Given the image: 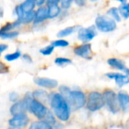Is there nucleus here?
<instances>
[{
	"label": "nucleus",
	"instance_id": "obj_1",
	"mask_svg": "<svg viewBox=\"0 0 129 129\" xmlns=\"http://www.w3.org/2000/svg\"><path fill=\"white\" fill-rule=\"evenodd\" d=\"M49 103L55 116L62 122H67L70 117V106L67 99L60 94L54 92L49 94Z\"/></svg>",
	"mask_w": 129,
	"mask_h": 129
},
{
	"label": "nucleus",
	"instance_id": "obj_2",
	"mask_svg": "<svg viewBox=\"0 0 129 129\" xmlns=\"http://www.w3.org/2000/svg\"><path fill=\"white\" fill-rule=\"evenodd\" d=\"M86 108L91 112H95L105 106L103 94L97 91H92L88 93L86 100Z\"/></svg>",
	"mask_w": 129,
	"mask_h": 129
},
{
	"label": "nucleus",
	"instance_id": "obj_3",
	"mask_svg": "<svg viewBox=\"0 0 129 129\" xmlns=\"http://www.w3.org/2000/svg\"><path fill=\"white\" fill-rule=\"evenodd\" d=\"M66 99L70 107L74 110H77L85 106L87 98L85 93L80 90H71L69 96Z\"/></svg>",
	"mask_w": 129,
	"mask_h": 129
},
{
	"label": "nucleus",
	"instance_id": "obj_4",
	"mask_svg": "<svg viewBox=\"0 0 129 129\" xmlns=\"http://www.w3.org/2000/svg\"><path fill=\"white\" fill-rule=\"evenodd\" d=\"M95 27L102 33H110L114 31L116 27V21L110 17L99 15L95 19Z\"/></svg>",
	"mask_w": 129,
	"mask_h": 129
},
{
	"label": "nucleus",
	"instance_id": "obj_5",
	"mask_svg": "<svg viewBox=\"0 0 129 129\" xmlns=\"http://www.w3.org/2000/svg\"><path fill=\"white\" fill-rule=\"evenodd\" d=\"M103 97L105 102V106H107V109L110 112L113 113H117L120 110V106L118 100V96L116 92L111 89H105L104 91Z\"/></svg>",
	"mask_w": 129,
	"mask_h": 129
},
{
	"label": "nucleus",
	"instance_id": "obj_6",
	"mask_svg": "<svg viewBox=\"0 0 129 129\" xmlns=\"http://www.w3.org/2000/svg\"><path fill=\"white\" fill-rule=\"evenodd\" d=\"M48 108L40 101L33 98L29 104V111L33 113L39 120H42L46 115Z\"/></svg>",
	"mask_w": 129,
	"mask_h": 129
},
{
	"label": "nucleus",
	"instance_id": "obj_7",
	"mask_svg": "<svg viewBox=\"0 0 129 129\" xmlns=\"http://www.w3.org/2000/svg\"><path fill=\"white\" fill-rule=\"evenodd\" d=\"M73 52L76 56L82 57L86 60H91L93 55L91 45L88 42L76 45L73 48Z\"/></svg>",
	"mask_w": 129,
	"mask_h": 129
},
{
	"label": "nucleus",
	"instance_id": "obj_8",
	"mask_svg": "<svg viewBox=\"0 0 129 129\" xmlns=\"http://www.w3.org/2000/svg\"><path fill=\"white\" fill-rule=\"evenodd\" d=\"M97 36V30L95 26H91L86 28H80L78 31V39L84 42H88L91 41Z\"/></svg>",
	"mask_w": 129,
	"mask_h": 129
},
{
	"label": "nucleus",
	"instance_id": "obj_9",
	"mask_svg": "<svg viewBox=\"0 0 129 129\" xmlns=\"http://www.w3.org/2000/svg\"><path fill=\"white\" fill-rule=\"evenodd\" d=\"M29 118L26 113H20L15 116H13L11 119H9L8 124L10 126L24 128L29 124Z\"/></svg>",
	"mask_w": 129,
	"mask_h": 129
},
{
	"label": "nucleus",
	"instance_id": "obj_10",
	"mask_svg": "<svg viewBox=\"0 0 129 129\" xmlns=\"http://www.w3.org/2000/svg\"><path fill=\"white\" fill-rule=\"evenodd\" d=\"M34 82L38 86L48 89H54L58 86L57 80L46 77H36L34 79Z\"/></svg>",
	"mask_w": 129,
	"mask_h": 129
},
{
	"label": "nucleus",
	"instance_id": "obj_11",
	"mask_svg": "<svg viewBox=\"0 0 129 129\" xmlns=\"http://www.w3.org/2000/svg\"><path fill=\"white\" fill-rule=\"evenodd\" d=\"M27 111H29L28 105L23 99L14 103L10 108V113L12 115V116L20 113H26Z\"/></svg>",
	"mask_w": 129,
	"mask_h": 129
},
{
	"label": "nucleus",
	"instance_id": "obj_12",
	"mask_svg": "<svg viewBox=\"0 0 129 129\" xmlns=\"http://www.w3.org/2000/svg\"><path fill=\"white\" fill-rule=\"evenodd\" d=\"M106 76L109 79H114L116 84L119 88H122L129 83V76L127 75H123L119 73H108L106 74Z\"/></svg>",
	"mask_w": 129,
	"mask_h": 129
},
{
	"label": "nucleus",
	"instance_id": "obj_13",
	"mask_svg": "<svg viewBox=\"0 0 129 129\" xmlns=\"http://www.w3.org/2000/svg\"><path fill=\"white\" fill-rule=\"evenodd\" d=\"M48 19V9L47 6H40L36 11L34 23H40Z\"/></svg>",
	"mask_w": 129,
	"mask_h": 129
},
{
	"label": "nucleus",
	"instance_id": "obj_14",
	"mask_svg": "<svg viewBox=\"0 0 129 129\" xmlns=\"http://www.w3.org/2000/svg\"><path fill=\"white\" fill-rule=\"evenodd\" d=\"M120 108L125 111H129V94L124 91H119L117 94Z\"/></svg>",
	"mask_w": 129,
	"mask_h": 129
},
{
	"label": "nucleus",
	"instance_id": "obj_15",
	"mask_svg": "<svg viewBox=\"0 0 129 129\" xmlns=\"http://www.w3.org/2000/svg\"><path fill=\"white\" fill-rule=\"evenodd\" d=\"M107 63L111 67H113L116 70H118L124 71L126 68L125 64L124 63V62L122 60L118 59V58H115V57L109 58L107 60Z\"/></svg>",
	"mask_w": 129,
	"mask_h": 129
},
{
	"label": "nucleus",
	"instance_id": "obj_16",
	"mask_svg": "<svg viewBox=\"0 0 129 129\" xmlns=\"http://www.w3.org/2000/svg\"><path fill=\"white\" fill-rule=\"evenodd\" d=\"M33 98L40 101L43 104L45 102L49 101V94L48 93L42 89H36L33 92Z\"/></svg>",
	"mask_w": 129,
	"mask_h": 129
},
{
	"label": "nucleus",
	"instance_id": "obj_17",
	"mask_svg": "<svg viewBox=\"0 0 129 129\" xmlns=\"http://www.w3.org/2000/svg\"><path fill=\"white\" fill-rule=\"evenodd\" d=\"M80 26H68L63 29H61L60 31L58 32L57 33V37L59 38H63V37H67L71 34H73V33L79 31L80 29Z\"/></svg>",
	"mask_w": 129,
	"mask_h": 129
},
{
	"label": "nucleus",
	"instance_id": "obj_18",
	"mask_svg": "<svg viewBox=\"0 0 129 129\" xmlns=\"http://www.w3.org/2000/svg\"><path fill=\"white\" fill-rule=\"evenodd\" d=\"M28 129H52V125L44 120H38L33 122Z\"/></svg>",
	"mask_w": 129,
	"mask_h": 129
},
{
	"label": "nucleus",
	"instance_id": "obj_19",
	"mask_svg": "<svg viewBox=\"0 0 129 129\" xmlns=\"http://www.w3.org/2000/svg\"><path fill=\"white\" fill-rule=\"evenodd\" d=\"M21 24H22V23L19 20H15L14 22L7 23L6 24H5L0 29V33H5V32H8V31H12L14 29L17 28L18 26H20Z\"/></svg>",
	"mask_w": 129,
	"mask_h": 129
},
{
	"label": "nucleus",
	"instance_id": "obj_20",
	"mask_svg": "<svg viewBox=\"0 0 129 129\" xmlns=\"http://www.w3.org/2000/svg\"><path fill=\"white\" fill-rule=\"evenodd\" d=\"M48 9V19H53L57 17L61 11V8L58 5H53L47 6Z\"/></svg>",
	"mask_w": 129,
	"mask_h": 129
},
{
	"label": "nucleus",
	"instance_id": "obj_21",
	"mask_svg": "<svg viewBox=\"0 0 129 129\" xmlns=\"http://www.w3.org/2000/svg\"><path fill=\"white\" fill-rule=\"evenodd\" d=\"M23 11L25 12V14H27L29 12H31L34 10L36 7V3L34 0H25L21 5H20Z\"/></svg>",
	"mask_w": 129,
	"mask_h": 129
},
{
	"label": "nucleus",
	"instance_id": "obj_22",
	"mask_svg": "<svg viewBox=\"0 0 129 129\" xmlns=\"http://www.w3.org/2000/svg\"><path fill=\"white\" fill-rule=\"evenodd\" d=\"M107 14H109L110 16V17L114 19L116 21H118V22L121 21V14L119 13V8H117L116 7L110 8L107 11Z\"/></svg>",
	"mask_w": 129,
	"mask_h": 129
},
{
	"label": "nucleus",
	"instance_id": "obj_23",
	"mask_svg": "<svg viewBox=\"0 0 129 129\" xmlns=\"http://www.w3.org/2000/svg\"><path fill=\"white\" fill-rule=\"evenodd\" d=\"M19 35V32L16 30L5 32V33H0V38L2 39H11L17 37Z\"/></svg>",
	"mask_w": 129,
	"mask_h": 129
},
{
	"label": "nucleus",
	"instance_id": "obj_24",
	"mask_svg": "<svg viewBox=\"0 0 129 129\" xmlns=\"http://www.w3.org/2000/svg\"><path fill=\"white\" fill-rule=\"evenodd\" d=\"M42 120L45 121L46 122H48L51 125H54L57 122L56 118H55V116L54 115V113L51 112L49 110H48V111L46 113V115L45 116V117H44V119Z\"/></svg>",
	"mask_w": 129,
	"mask_h": 129
},
{
	"label": "nucleus",
	"instance_id": "obj_25",
	"mask_svg": "<svg viewBox=\"0 0 129 129\" xmlns=\"http://www.w3.org/2000/svg\"><path fill=\"white\" fill-rule=\"evenodd\" d=\"M119 13L122 17L127 19L129 17V3L122 4L119 8Z\"/></svg>",
	"mask_w": 129,
	"mask_h": 129
},
{
	"label": "nucleus",
	"instance_id": "obj_26",
	"mask_svg": "<svg viewBox=\"0 0 129 129\" xmlns=\"http://www.w3.org/2000/svg\"><path fill=\"white\" fill-rule=\"evenodd\" d=\"M54 63L55 64H57V66H60V67H64V66H67V65H69V64H71L72 63V60L69 58H67V57H57L55 60H54Z\"/></svg>",
	"mask_w": 129,
	"mask_h": 129
},
{
	"label": "nucleus",
	"instance_id": "obj_27",
	"mask_svg": "<svg viewBox=\"0 0 129 129\" xmlns=\"http://www.w3.org/2000/svg\"><path fill=\"white\" fill-rule=\"evenodd\" d=\"M35 14H36V12L35 11H31V12H29L27 14H25V17L22 20V24H29L32 22H34V20H35Z\"/></svg>",
	"mask_w": 129,
	"mask_h": 129
},
{
	"label": "nucleus",
	"instance_id": "obj_28",
	"mask_svg": "<svg viewBox=\"0 0 129 129\" xmlns=\"http://www.w3.org/2000/svg\"><path fill=\"white\" fill-rule=\"evenodd\" d=\"M21 55V53L20 51H15L14 53H11V54H7L5 56V59L7 61H14L17 59H18Z\"/></svg>",
	"mask_w": 129,
	"mask_h": 129
},
{
	"label": "nucleus",
	"instance_id": "obj_29",
	"mask_svg": "<svg viewBox=\"0 0 129 129\" xmlns=\"http://www.w3.org/2000/svg\"><path fill=\"white\" fill-rule=\"evenodd\" d=\"M54 47L52 45H48V46L42 48L39 51V52L45 56H48L52 54V52L54 51Z\"/></svg>",
	"mask_w": 129,
	"mask_h": 129
},
{
	"label": "nucleus",
	"instance_id": "obj_30",
	"mask_svg": "<svg viewBox=\"0 0 129 129\" xmlns=\"http://www.w3.org/2000/svg\"><path fill=\"white\" fill-rule=\"evenodd\" d=\"M51 45L54 47H67L69 45V42L64 39H58V40L53 41L51 42Z\"/></svg>",
	"mask_w": 129,
	"mask_h": 129
},
{
	"label": "nucleus",
	"instance_id": "obj_31",
	"mask_svg": "<svg viewBox=\"0 0 129 129\" xmlns=\"http://www.w3.org/2000/svg\"><path fill=\"white\" fill-rule=\"evenodd\" d=\"M15 12H16L17 16V20H20L21 23H22V20H23V19L24 18L26 14H25V12L23 11V9H22L20 5H17V6L15 8Z\"/></svg>",
	"mask_w": 129,
	"mask_h": 129
},
{
	"label": "nucleus",
	"instance_id": "obj_32",
	"mask_svg": "<svg viewBox=\"0 0 129 129\" xmlns=\"http://www.w3.org/2000/svg\"><path fill=\"white\" fill-rule=\"evenodd\" d=\"M73 0H60V5L61 8L63 9H68L70 8L71 4Z\"/></svg>",
	"mask_w": 129,
	"mask_h": 129
},
{
	"label": "nucleus",
	"instance_id": "obj_33",
	"mask_svg": "<svg viewBox=\"0 0 129 129\" xmlns=\"http://www.w3.org/2000/svg\"><path fill=\"white\" fill-rule=\"evenodd\" d=\"M8 98H9V101H11V102H17L18 101V98H19V95L17 92L15 91H12L8 95Z\"/></svg>",
	"mask_w": 129,
	"mask_h": 129
},
{
	"label": "nucleus",
	"instance_id": "obj_34",
	"mask_svg": "<svg viewBox=\"0 0 129 129\" xmlns=\"http://www.w3.org/2000/svg\"><path fill=\"white\" fill-rule=\"evenodd\" d=\"M8 72V66L3 62L0 61V73H7Z\"/></svg>",
	"mask_w": 129,
	"mask_h": 129
},
{
	"label": "nucleus",
	"instance_id": "obj_35",
	"mask_svg": "<svg viewBox=\"0 0 129 129\" xmlns=\"http://www.w3.org/2000/svg\"><path fill=\"white\" fill-rule=\"evenodd\" d=\"M22 57H23V60L25 62H26V63H32V61H33L32 57H31L29 54H23Z\"/></svg>",
	"mask_w": 129,
	"mask_h": 129
},
{
	"label": "nucleus",
	"instance_id": "obj_36",
	"mask_svg": "<svg viewBox=\"0 0 129 129\" xmlns=\"http://www.w3.org/2000/svg\"><path fill=\"white\" fill-rule=\"evenodd\" d=\"M60 2V0H46V4H47V6L53 5H58Z\"/></svg>",
	"mask_w": 129,
	"mask_h": 129
},
{
	"label": "nucleus",
	"instance_id": "obj_37",
	"mask_svg": "<svg viewBox=\"0 0 129 129\" xmlns=\"http://www.w3.org/2000/svg\"><path fill=\"white\" fill-rule=\"evenodd\" d=\"M74 2L79 7H83L86 5V0H74Z\"/></svg>",
	"mask_w": 129,
	"mask_h": 129
},
{
	"label": "nucleus",
	"instance_id": "obj_38",
	"mask_svg": "<svg viewBox=\"0 0 129 129\" xmlns=\"http://www.w3.org/2000/svg\"><path fill=\"white\" fill-rule=\"evenodd\" d=\"M63 125L60 123V122H56L54 125H52V129H63Z\"/></svg>",
	"mask_w": 129,
	"mask_h": 129
},
{
	"label": "nucleus",
	"instance_id": "obj_39",
	"mask_svg": "<svg viewBox=\"0 0 129 129\" xmlns=\"http://www.w3.org/2000/svg\"><path fill=\"white\" fill-rule=\"evenodd\" d=\"M34 1H35L36 5H37L39 7L42 6L46 2V0H34Z\"/></svg>",
	"mask_w": 129,
	"mask_h": 129
},
{
	"label": "nucleus",
	"instance_id": "obj_40",
	"mask_svg": "<svg viewBox=\"0 0 129 129\" xmlns=\"http://www.w3.org/2000/svg\"><path fill=\"white\" fill-rule=\"evenodd\" d=\"M8 48V45H6V44H0V51L1 52H3L4 51L7 50Z\"/></svg>",
	"mask_w": 129,
	"mask_h": 129
},
{
	"label": "nucleus",
	"instance_id": "obj_41",
	"mask_svg": "<svg viewBox=\"0 0 129 129\" xmlns=\"http://www.w3.org/2000/svg\"><path fill=\"white\" fill-rule=\"evenodd\" d=\"M7 129H23V128H18V127H13V126H10L9 128Z\"/></svg>",
	"mask_w": 129,
	"mask_h": 129
},
{
	"label": "nucleus",
	"instance_id": "obj_42",
	"mask_svg": "<svg viewBox=\"0 0 129 129\" xmlns=\"http://www.w3.org/2000/svg\"><path fill=\"white\" fill-rule=\"evenodd\" d=\"M124 72L125 73V74H126L127 76H129V68H127V67H126L125 70H124Z\"/></svg>",
	"mask_w": 129,
	"mask_h": 129
},
{
	"label": "nucleus",
	"instance_id": "obj_43",
	"mask_svg": "<svg viewBox=\"0 0 129 129\" xmlns=\"http://www.w3.org/2000/svg\"><path fill=\"white\" fill-rule=\"evenodd\" d=\"M114 1L119 2H121L122 4H125V3H126V2H127V0H114Z\"/></svg>",
	"mask_w": 129,
	"mask_h": 129
},
{
	"label": "nucleus",
	"instance_id": "obj_44",
	"mask_svg": "<svg viewBox=\"0 0 129 129\" xmlns=\"http://www.w3.org/2000/svg\"><path fill=\"white\" fill-rule=\"evenodd\" d=\"M3 16V10L0 8V18H2Z\"/></svg>",
	"mask_w": 129,
	"mask_h": 129
},
{
	"label": "nucleus",
	"instance_id": "obj_45",
	"mask_svg": "<svg viewBox=\"0 0 129 129\" xmlns=\"http://www.w3.org/2000/svg\"><path fill=\"white\" fill-rule=\"evenodd\" d=\"M91 2H97V1H98V0H90Z\"/></svg>",
	"mask_w": 129,
	"mask_h": 129
},
{
	"label": "nucleus",
	"instance_id": "obj_46",
	"mask_svg": "<svg viewBox=\"0 0 129 129\" xmlns=\"http://www.w3.org/2000/svg\"><path fill=\"white\" fill-rule=\"evenodd\" d=\"M1 53H2V52H1V51H0V57H1Z\"/></svg>",
	"mask_w": 129,
	"mask_h": 129
}]
</instances>
